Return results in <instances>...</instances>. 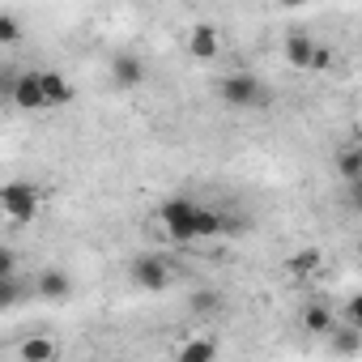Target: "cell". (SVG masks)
Listing matches in <instances>:
<instances>
[{
	"mask_svg": "<svg viewBox=\"0 0 362 362\" xmlns=\"http://www.w3.org/2000/svg\"><path fill=\"white\" fill-rule=\"evenodd\" d=\"M111 81H115L119 90H136V86L145 81V60L132 56V52H119V56L111 60Z\"/></svg>",
	"mask_w": 362,
	"mask_h": 362,
	"instance_id": "obj_9",
	"label": "cell"
},
{
	"mask_svg": "<svg viewBox=\"0 0 362 362\" xmlns=\"http://www.w3.org/2000/svg\"><path fill=\"white\" fill-rule=\"evenodd\" d=\"M43 205V188L30 184V179H13V184H5V192H0V209L9 214V222H35Z\"/></svg>",
	"mask_w": 362,
	"mask_h": 362,
	"instance_id": "obj_4",
	"label": "cell"
},
{
	"mask_svg": "<svg viewBox=\"0 0 362 362\" xmlns=\"http://www.w3.org/2000/svg\"><path fill=\"white\" fill-rule=\"evenodd\" d=\"M18 358H22V362H52V358H56V341H52L47 332H35V337H26V341L18 345Z\"/></svg>",
	"mask_w": 362,
	"mask_h": 362,
	"instance_id": "obj_13",
	"label": "cell"
},
{
	"mask_svg": "<svg viewBox=\"0 0 362 362\" xmlns=\"http://www.w3.org/2000/svg\"><path fill=\"white\" fill-rule=\"evenodd\" d=\"M218 52H222L218 26H209V22H197V26L188 30V56H192V60H201V64H209V60H218Z\"/></svg>",
	"mask_w": 362,
	"mask_h": 362,
	"instance_id": "obj_7",
	"label": "cell"
},
{
	"mask_svg": "<svg viewBox=\"0 0 362 362\" xmlns=\"http://www.w3.org/2000/svg\"><path fill=\"white\" fill-rule=\"evenodd\" d=\"M18 277V252L5 243V247H0V281H13Z\"/></svg>",
	"mask_w": 362,
	"mask_h": 362,
	"instance_id": "obj_21",
	"label": "cell"
},
{
	"mask_svg": "<svg viewBox=\"0 0 362 362\" xmlns=\"http://www.w3.org/2000/svg\"><path fill=\"white\" fill-rule=\"evenodd\" d=\"M358 256H362V239H358Z\"/></svg>",
	"mask_w": 362,
	"mask_h": 362,
	"instance_id": "obj_24",
	"label": "cell"
},
{
	"mask_svg": "<svg viewBox=\"0 0 362 362\" xmlns=\"http://www.w3.org/2000/svg\"><path fill=\"white\" fill-rule=\"evenodd\" d=\"M341 320H345L349 328H362V294H349V298L341 303Z\"/></svg>",
	"mask_w": 362,
	"mask_h": 362,
	"instance_id": "obj_20",
	"label": "cell"
},
{
	"mask_svg": "<svg viewBox=\"0 0 362 362\" xmlns=\"http://www.w3.org/2000/svg\"><path fill=\"white\" fill-rule=\"evenodd\" d=\"M320 264H324V256H320L315 247H307V252H298V256L290 260V273H294V277H311V273H320Z\"/></svg>",
	"mask_w": 362,
	"mask_h": 362,
	"instance_id": "obj_16",
	"label": "cell"
},
{
	"mask_svg": "<svg viewBox=\"0 0 362 362\" xmlns=\"http://www.w3.org/2000/svg\"><path fill=\"white\" fill-rule=\"evenodd\" d=\"M214 358H218V341L209 332H197L175 349V362H214Z\"/></svg>",
	"mask_w": 362,
	"mask_h": 362,
	"instance_id": "obj_11",
	"label": "cell"
},
{
	"mask_svg": "<svg viewBox=\"0 0 362 362\" xmlns=\"http://www.w3.org/2000/svg\"><path fill=\"white\" fill-rule=\"evenodd\" d=\"M332 69V52L320 43V52H315V60H311V73H328Z\"/></svg>",
	"mask_w": 362,
	"mask_h": 362,
	"instance_id": "obj_23",
	"label": "cell"
},
{
	"mask_svg": "<svg viewBox=\"0 0 362 362\" xmlns=\"http://www.w3.org/2000/svg\"><path fill=\"white\" fill-rule=\"evenodd\" d=\"M281 52H286V64H290V69L311 73V60H315L320 43H315V35H307V30H290L286 43H281Z\"/></svg>",
	"mask_w": 362,
	"mask_h": 362,
	"instance_id": "obj_6",
	"label": "cell"
},
{
	"mask_svg": "<svg viewBox=\"0 0 362 362\" xmlns=\"http://www.w3.org/2000/svg\"><path fill=\"white\" fill-rule=\"evenodd\" d=\"M332 349H337V354H358V349H362V328L337 324V328H332Z\"/></svg>",
	"mask_w": 362,
	"mask_h": 362,
	"instance_id": "obj_15",
	"label": "cell"
},
{
	"mask_svg": "<svg viewBox=\"0 0 362 362\" xmlns=\"http://www.w3.org/2000/svg\"><path fill=\"white\" fill-rule=\"evenodd\" d=\"M35 294L47 298V303H60V298L73 294V277H69L64 269H43V273L35 277Z\"/></svg>",
	"mask_w": 362,
	"mask_h": 362,
	"instance_id": "obj_10",
	"label": "cell"
},
{
	"mask_svg": "<svg viewBox=\"0 0 362 362\" xmlns=\"http://www.w3.org/2000/svg\"><path fill=\"white\" fill-rule=\"evenodd\" d=\"M18 298H22V286H18V277L13 281H0V307H18Z\"/></svg>",
	"mask_w": 362,
	"mask_h": 362,
	"instance_id": "obj_22",
	"label": "cell"
},
{
	"mask_svg": "<svg viewBox=\"0 0 362 362\" xmlns=\"http://www.w3.org/2000/svg\"><path fill=\"white\" fill-rule=\"evenodd\" d=\"M5 94L18 111H43L47 107V94H43V73L39 69H26V73H9L5 77Z\"/></svg>",
	"mask_w": 362,
	"mask_h": 362,
	"instance_id": "obj_5",
	"label": "cell"
},
{
	"mask_svg": "<svg viewBox=\"0 0 362 362\" xmlns=\"http://www.w3.org/2000/svg\"><path fill=\"white\" fill-rule=\"evenodd\" d=\"M222 230H226V218H222L214 205H201V209H197V226H192L197 243H201V239H218Z\"/></svg>",
	"mask_w": 362,
	"mask_h": 362,
	"instance_id": "obj_14",
	"label": "cell"
},
{
	"mask_svg": "<svg viewBox=\"0 0 362 362\" xmlns=\"http://www.w3.org/2000/svg\"><path fill=\"white\" fill-rule=\"evenodd\" d=\"M358 214H362V201H358Z\"/></svg>",
	"mask_w": 362,
	"mask_h": 362,
	"instance_id": "obj_25",
	"label": "cell"
},
{
	"mask_svg": "<svg viewBox=\"0 0 362 362\" xmlns=\"http://www.w3.org/2000/svg\"><path fill=\"white\" fill-rule=\"evenodd\" d=\"M18 39H22V22H18V13L0 9V43H18Z\"/></svg>",
	"mask_w": 362,
	"mask_h": 362,
	"instance_id": "obj_19",
	"label": "cell"
},
{
	"mask_svg": "<svg viewBox=\"0 0 362 362\" xmlns=\"http://www.w3.org/2000/svg\"><path fill=\"white\" fill-rule=\"evenodd\" d=\"M192 311L197 315H218L222 311V294L218 290H197L192 294Z\"/></svg>",
	"mask_w": 362,
	"mask_h": 362,
	"instance_id": "obj_17",
	"label": "cell"
},
{
	"mask_svg": "<svg viewBox=\"0 0 362 362\" xmlns=\"http://www.w3.org/2000/svg\"><path fill=\"white\" fill-rule=\"evenodd\" d=\"M197 209H201V201H192V197H166V201L158 205V214H153V226L162 230V239L188 247V243H197V235H192Z\"/></svg>",
	"mask_w": 362,
	"mask_h": 362,
	"instance_id": "obj_1",
	"label": "cell"
},
{
	"mask_svg": "<svg viewBox=\"0 0 362 362\" xmlns=\"http://www.w3.org/2000/svg\"><path fill=\"white\" fill-rule=\"evenodd\" d=\"M43 73V94H47V107H69L73 103V81L56 69H39Z\"/></svg>",
	"mask_w": 362,
	"mask_h": 362,
	"instance_id": "obj_12",
	"label": "cell"
},
{
	"mask_svg": "<svg viewBox=\"0 0 362 362\" xmlns=\"http://www.w3.org/2000/svg\"><path fill=\"white\" fill-rule=\"evenodd\" d=\"M218 98H222L230 111H264V107L273 103L269 86H264L256 73H247V69L226 73V77L218 81Z\"/></svg>",
	"mask_w": 362,
	"mask_h": 362,
	"instance_id": "obj_2",
	"label": "cell"
},
{
	"mask_svg": "<svg viewBox=\"0 0 362 362\" xmlns=\"http://www.w3.org/2000/svg\"><path fill=\"white\" fill-rule=\"evenodd\" d=\"M298 324H303V332L307 337H332V328H337V311L328 307V303H307L303 307V315H298Z\"/></svg>",
	"mask_w": 362,
	"mask_h": 362,
	"instance_id": "obj_8",
	"label": "cell"
},
{
	"mask_svg": "<svg viewBox=\"0 0 362 362\" xmlns=\"http://www.w3.org/2000/svg\"><path fill=\"white\" fill-rule=\"evenodd\" d=\"M337 170L345 179H362V149H341L337 153Z\"/></svg>",
	"mask_w": 362,
	"mask_h": 362,
	"instance_id": "obj_18",
	"label": "cell"
},
{
	"mask_svg": "<svg viewBox=\"0 0 362 362\" xmlns=\"http://www.w3.org/2000/svg\"><path fill=\"white\" fill-rule=\"evenodd\" d=\"M128 277H132V286H136V290L162 294V290H170V281L179 277V269H175V260H166V256L149 252V256H136V260L128 264Z\"/></svg>",
	"mask_w": 362,
	"mask_h": 362,
	"instance_id": "obj_3",
	"label": "cell"
}]
</instances>
